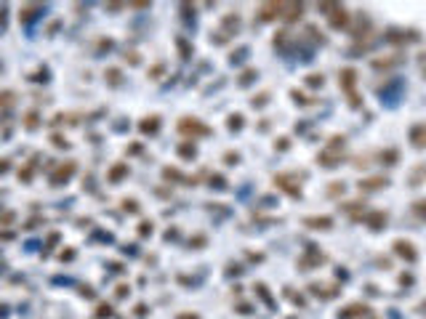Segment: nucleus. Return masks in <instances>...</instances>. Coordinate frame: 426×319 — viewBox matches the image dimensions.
<instances>
[{
    "label": "nucleus",
    "mask_w": 426,
    "mask_h": 319,
    "mask_svg": "<svg viewBox=\"0 0 426 319\" xmlns=\"http://www.w3.org/2000/svg\"><path fill=\"white\" fill-rule=\"evenodd\" d=\"M35 11H37V5H27L24 13H21V19H24V21H27V19H32V16H35Z\"/></svg>",
    "instance_id": "obj_20"
},
{
    "label": "nucleus",
    "mask_w": 426,
    "mask_h": 319,
    "mask_svg": "<svg viewBox=\"0 0 426 319\" xmlns=\"http://www.w3.org/2000/svg\"><path fill=\"white\" fill-rule=\"evenodd\" d=\"M229 128L235 130V128H243V114H235V117L229 120Z\"/></svg>",
    "instance_id": "obj_19"
},
{
    "label": "nucleus",
    "mask_w": 426,
    "mask_h": 319,
    "mask_svg": "<svg viewBox=\"0 0 426 319\" xmlns=\"http://www.w3.org/2000/svg\"><path fill=\"white\" fill-rule=\"evenodd\" d=\"M317 162H320V165H325V168H333V165H338V162H341V154H338L336 149H330V146H328L325 152L317 154Z\"/></svg>",
    "instance_id": "obj_11"
},
{
    "label": "nucleus",
    "mask_w": 426,
    "mask_h": 319,
    "mask_svg": "<svg viewBox=\"0 0 426 319\" xmlns=\"http://www.w3.org/2000/svg\"><path fill=\"white\" fill-rule=\"evenodd\" d=\"M283 11H285V3H261L259 5V19L261 21L283 19Z\"/></svg>",
    "instance_id": "obj_2"
},
{
    "label": "nucleus",
    "mask_w": 426,
    "mask_h": 319,
    "mask_svg": "<svg viewBox=\"0 0 426 319\" xmlns=\"http://www.w3.org/2000/svg\"><path fill=\"white\" fill-rule=\"evenodd\" d=\"M325 83V77L320 75V77H309V85H314V88H317V85H322Z\"/></svg>",
    "instance_id": "obj_21"
},
{
    "label": "nucleus",
    "mask_w": 426,
    "mask_h": 319,
    "mask_svg": "<svg viewBox=\"0 0 426 319\" xmlns=\"http://www.w3.org/2000/svg\"><path fill=\"white\" fill-rule=\"evenodd\" d=\"M275 186H280L283 192H288L290 197H301V186L293 181L290 176H285V173H280V176H275Z\"/></svg>",
    "instance_id": "obj_4"
},
{
    "label": "nucleus",
    "mask_w": 426,
    "mask_h": 319,
    "mask_svg": "<svg viewBox=\"0 0 426 319\" xmlns=\"http://www.w3.org/2000/svg\"><path fill=\"white\" fill-rule=\"evenodd\" d=\"M338 83L344 85L346 91H349V96H354V83H357V72L354 69H341V75H338Z\"/></svg>",
    "instance_id": "obj_12"
},
{
    "label": "nucleus",
    "mask_w": 426,
    "mask_h": 319,
    "mask_svg": "<svg viewBox=\"0 0 426 319\" xmlns=\"http://www.w3.org/2000/svg\"><path fill=\"white\" fill-rule=\"evenodd\" d=\"M179 133L181 136H192V138H205V136H211V128H208L205 122L195 120V117H184L179 122Z\"/></svg>",
    "instance_id": "obj_1"
},
{
    "label": "nucleus",
    "mask_w": 426,
    "mask_h": 319,
    "mask_svg": "<svg viewBox=\"0 0 426 319\" xmlns=\"http://www.w3.org/2000/svg\"><path fill=\"white\" fill-rule=\"evenodd\" d=\"M424 178H426V162H424V165H418L413 173H410V186H418Z\"/></svg>",
    "instance_id": "obj_14"
},
{
    "label": "nucleus",
    "mask_w": 426,
    "mask_h": 319,
    "mask_svg": "<svg viewBox=\"0 0 426 319\" xmlns=\"http://www.w3.org/2000/svg\"><path fill=\"white\" fill-rule=\"evenodd\" d=\"M413 210L418 215H421V218H426V200H416V205H413Z\"/></svg>",
    "instance_id": "obj_17"
},
{
    "label": "nucleus",
    "mask_w": 426,
    "mask_h": 319,
    "mask_svg": "<svg viewBox=\"0 0 426 319\" xmlns=\"http://www.w3.org/2000/svg\"><path fill=\"white\" fill-rule=\"evenodd\" d=\"M365 314H368L365 303H352V306H346V311H338V319H357V317H365Z\"/></svg>",
    "instance_id": "obj_10"
},
{
    "label": "nucleus",
    "mask_w": 426,
    "mask_h": 319,
    "mask_svg": "<svg viewBox=\"0 0 426 319\" xmlns=\"http://www.w3.org/2000/svg\"><path fill=\"white\" fill-rule=\"evenodd\" d=\"M386 184H389V178H384V176H370V178H365V181H360L357 186H360V192H378V189H384Z\"/></svg>",
    "instance_id": "obj_6"
},
{
    "label": "nucleus",
    "mask_w": 426,
    "mask_h": 319,
    "mask_svg": "<svg viewBox=\"0 0 426 319\" xmlns=\"http://www.w3.org/2000/svg\"><path fill=\"white\" fill-rule=\"evenodd\" d=\"M346 24H349V11H346L344 5H338V8L330 13V27L333 29H341V27H346Z\"/></svg>",
    "instance_id": "obj_9"
},
{
    "label": "nucleus",
    "mask_w": 426,
    "mask_h": 319,
    "mask_svg": "<svg viewBox=\"0 0 426 319\" xmlns=\"http://www.w3.org/2000/svg\"><path fill=\"white\" fill-rule=\"evenodd\" d=\"M397 157H400L397 149H386V152H381V162H386V165H397Z\"/></svg>",
    "instance_id": "obj_15"
},
{
    "label": "nucleus",
    "mask_w": 426,
    "mask_h": 319,
    "mask_svg": "<svg viewBox=\"0 0 426 319\" xmlns=\"http://www.w3.org/2000/svg\"><path fill=\"white\" fill-rule=\"evenodd\" d=\"M237 160H240V154H237V152H235V154H232V152L227 154V162H229V165H237Z\"/></svg>",
    "instance_id": "obj_22"
},
{
    "label": "nucleus",
    "mask_w": 426,
    "mask_h": 319,
    "mask_svg": "<svg viewBox=\"0 0 426 319\" xmlns=\"http://www.w3.org/2000/svg\"><path fill=\"white\" fill-rule=\"evenodd\" d=\"M301 13H304V3H285L283 19L285 21H296V19H301Z\"/></svg>",
    "instance_id": "obj_13"
},
{
    "label": "nucleus",
    "mask_w": 426,
    "mask_h": 319,
    "mask_svg": "<svg viewBox=\"0 0 426 319\" xmlns=\"http://www.w3.org/2000/svg\"><path fill=\"white\" fill-rule=\"evenodd\" d=\"M142 130H144V133H152V130H157V117L144 120V122H142Z\"/></svg>",
    "instance_id": "obj_16"
},
{
    "label": "nucleus",
    "mask_w": 426,
    "mask_h": 319,
    "mask_svg": "<svg viewBox=\"0 0 426 319\" xmlns=\"http://www.w3.org/2000/svg\"><path fill=\"white\" fill-rule=\"evenodd\" d=\"M386 221H389V215H386V210H373V213H368L365 215V223L370 229H384L386 226Z\"/></svg>",
    "instance_id": "obj_7"
},
{
    "label": "nucleus",
    "mask_w": 426,
    "mask_h": 319,
    "mask_svg": "<svg viewBox=\"0 0 426 319\" xmlns=\"http://www.w3.org/2000/svg\"><path fill=\"white\" fill-rule=\"evenodd\" d=\"M408 136H410V144H413L416 149H426V122H416Z\"/></svg>",
    "instance_id": "obj_5"
},
{
    "label": "nucleus",
    "mask_w": 426,
    "mask_h": 319,
    "mask_svg": "<svg viewBox=\"0 0 426 319\" xmlns=\"http://www.w3.org/2000/svg\"><path fill=\"white\" fill-rule=\"evenodd\" d=\"M338 5H341V3H320V5H317V8H322V13H328V16H330V13L336 11Z\"/></svg>",
    "instance_id": "obj_18"
},
{
    "label": "nucleus",
    "mask_w": 426,
    "mask_h": 319,
    "mask_svg": "<svg viewBox=\"0 0 426 319\" xmlns=\"http://www.w3.org/2000/svg\"><path fill=\"white\" fill-rule=\"evenodd\" d=\"M304 223L309 229H322V231H328L330 226H333V218L330 215H309V218H304Z\"/></svg>",
    "instance_id": "obj_8"
},
{
    "label": "nucleus",
    "mask_w": 426,
    "mask_h": 319,
    "mask_svg": "<svg viewBox=\"0 0 426 319\" xmlns=\"http://www.w3.org/2000/svg\"><path fill=\"white\" fill-rule=\"evenodd\" d=\"M394 253H397L402 261H408V263H416L418 261L416 247H413V242H408V239H397V242H394Z\"/></svg>",
    "instance_id": "obj_3"
},
{
    "label": "nucleus",
    "mask_w": 426,
    "mask_h": 319,
    "mask_svg": "<svg viewBox=\"0 0 426 319\" xmlns=\"http://www.w3.org/2000/svg\"><path fill=\"white\" fill-rule=\"evenodd\" d=\"M418 64H421V72L426 77V53H421V59H418Z\"/></svg>",
    "instance_id": "obj_23"
}]
</instances>
